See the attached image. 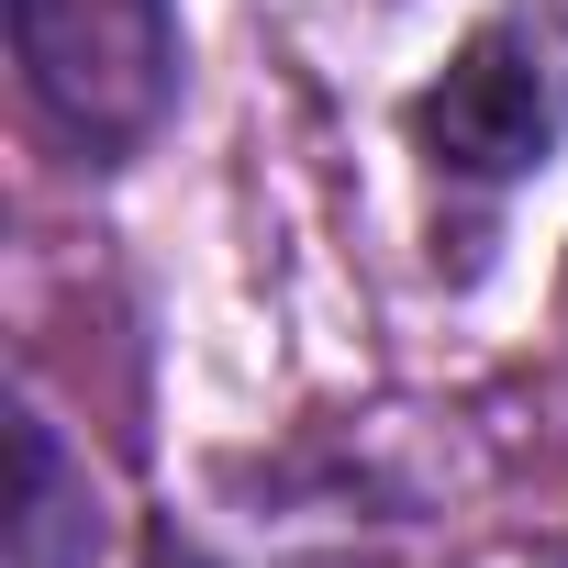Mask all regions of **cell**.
<instances>
[{
    "mask_svg": "<svg viewBox=\"0 0 568 568\" xmlns=\"http://www.w3.org/2000/svg\"><path fill=\"white\" fill-rule=\"evenodd\" d=\"M12 57L68 145L134 156L179 101V0H12Z\"/></svg>",
    "mask_w": 568,
    "mask_h": 568,
    "instance_id": "6da1fadb",
    "label": "cell"
},
{
    "mask_svg": "<svg viewBox=\"0 0 568 568\" xmlns=\"http://www.w3.org/2000/svg\"><path fill=\"white\" fill-rule=\"evenodd\" d=\"M413 134L457 179H524L568 145V23L557 12H490L446 79L413 101Z\"/></svg>",
    "mask_w": 568,
    "mask_h": 568,
    "instance_id": "7a4b0ae2",
    "label": "cell"
},
{
    "mask_svg": "<svg viewBox=\"0 0 568 568\" xmlns=\"http://www.w3.org/2000/svg\"><path fill=\"white\" fill-rule=\"evenodd\" d=\"M12 557L23 568H90L101 557V490L68 468L57 424L23 413V513H12Z\"/></svg>",
    "mask_w": 568,
    "mask_h": 568,
    "instance_id": "3957f363",
    "label": "cell"
},
{
    "mask_svg": "<svg viewBox=\"0 0 568 568\" xmlns=\"http://www.w3.org/2000/svg\"><path fill=\"white\" fill-rule=\"evenodd\" d=\"M145 568H212V557H201V546H179V535H156V546H145Z\"/></svg>",
    "mask_w": 568,
    "mask_h": 568,
    "instance_id": "277c9868",
    "label": "cell"
}]
</instances>
